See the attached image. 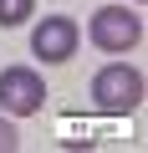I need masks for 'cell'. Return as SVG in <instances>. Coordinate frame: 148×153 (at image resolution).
<instances>
[{"label": "cell", "instance_id": "obj_1", "mask_svg": "<svg viewBox=\"0 0 148 153\" xmlns=\"http://www.w3.org/2000/svg\"><path fill=\"white\" fill-rule=\"evenodd\" d=\"M143 102V71L128 66V61H112L92 76V107L107 112V117H128L133 107Z\"/></svg>", "mask_w": 148, "mask_h": 153}, {"label": "cell", "instance_id": "obj_2", "mask_svg": "<svg viewBox=\"0 0 148 153\" xmlns=\"http://www.w3.org/2000/svg\"><path fill=\"white\" fill-rule=\"evenodd\" d=\"M87 36H92V46L97 51H133L138 41H143V16H133L128 5H102L97 16H92V26H87Z\"/></svg>", "mask_w": 148, "mask_h": 153}, {"label": "cell", "instance_id": "obj_3", "mask_svg": "<svg viewBox=\"0 0 148 153\" xmlns=\"http://www.w3.org/2000/svg\"><path fill=\"white\" fill-rule=\"evenodd\" d=\"M46 107V82L36 66H5L0 71V112L5 117H31Z\"/></svg>", "mask_w": 148, "mask_h": 153}, {"label": "cell", "instance_id": "obj_4", "mask_svg": "<svg viewBox=\"0 0 148 153\" xmlns=\"http://www.w3.org/2000/svg\"><path fill=\"white\" fill-rule=\"evenodd\" d=\"M77 41H82V26L71 16H41L36 31H31V51L46 61V66H61L77 56Z\"/></svg>", "mask_w": 148, "mask_h": 153}, {"label": "cell", "instance_id": "obj_5", "mask_svg": "<svg viewBox=\"0 0 148 153\" xmlns=\"http://www.w3.org/2000/svg\"><path fill=\"white\" fill-rule=\"evenodd\" d=\"M36 16V0H0V31H16Z\"/></svg>", "mask_w": 148, "mask_h": 153}, {"label": "cell", "instance_id": "obj_6", "mask_svg": "<svg viewBox=\"0 0 148 153\" xmlns=\"http://www.w3.org/2000/svg\"><path fill=\"white\" fill-rule=\"evenodd\" d=\"M21 148V133L10 128V117H0V153H16Z\"/></svg>", "mask_w": 148, "mask_h": 153}, {"label": "cell", "instance_id": "obj_7", "mask_svg": "<svg viewBox=\"0 0 148 153\" xmlns=\"http://www.w3.org/2000/svg\"><path fill=\"white\" fill-rule=\"evenodd\" d=\"M133 5H143V0H133Z\"/></svg>", "mask_w": 148, "mask_h": 153}]
</instances>
